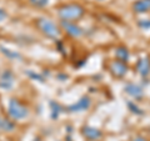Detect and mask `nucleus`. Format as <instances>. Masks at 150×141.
Returning <instances> with one entry per match:
<instances>
[{
  "label": "nucleus",
  "mask_w": 150,
  "mask_h": 141,
  "mask_svg": "<svg viewBox=\"0 0 150 141\" xmlns=\"http://www.w3.org/2000/svg\"><path fill=\"white\" fill-rule=\"evenodd\" d=\"M83 135L89 140H96V139H99L101 136V133L95 128H89V126H85V128L83 129Z\"/></svg>",
  "instance_id": "6e6552de"
},
{
  "label": "nucleus",
  "mask_w": 150,
  "mask_h": 141,
  "mask_svg": "<svg viewBox=\"0 0 150 141\" xmlns=\"http://www.w3.org/2000/svg\"><path fill=\"white\" fill-rule=\"evenodd\" d=\"M138 71L139 74H142V75H148L149 71H150V61L146 59H142L138 63Z\"/></svg>",
  "instance_id": "9d476101"
},
{
  "label": "nucleus",
  "mask_w": 150,
  "mask_h": 141,
  "mask_svg": "<svg viewBox=\"0 0 150 141\" xmlns=\"http://www.w3.org/2000/svg\"><path fill=\"white\" fill-rule=\"evenodd\" d=\"M34 141H40V140H39V139H38V137H36V139H34Z\"/></svg>",
  "instance_id": "6ab92c4d"
},
{
  "label": "nucleus",
  "mask_w": 150,
  "mask_h": 141,
  "mask_svg": "<svg viewBox=\"0 0 150 141\" xmlns=\"http://www.w3.org/2000/svg\"><path fill=\"white\" fill-rule=\"evenodd\" d=\"M14 130V124L11 121L5 120V119H0V131H6V133H10Z\"/></svg>",
  "instance_id": "f8f14e48"
},
{
  "label": "nucleus",
  "mask_w": 150,
  "mask_h": 141,
  "mask_svg": "<svg viewBox=\"0 0 150 141\" xmlns=\"http://www.w3.org/2000/svg\"><path fill=\"white\" fill-rule=\"evenodd\" d=\"M62 26L65 29V31L68 32L70 36L73 37H79L81 34H83V30L80 29L79 26H76L71 21H65V20H62Z\"/></svg>",
  "instance_id": "423d86ee"
},
{
  "label": "nucleus",
  "mask_w": 150,
  "mask_h": 141,
  "mask_svg": "<svg viewBox=\"0 0 150 141\" xmlns=\"http://www.w3.org/2000/svg\"><path fill=\"white\" fill-rule=\"evenodd\" d=\"M5 18H6V13H5V10H4V9H0V21H3Z\"/></svg>",
  "instance_id": "f3484780"
},
{
  "label": "nucleus",
  "mask_w": 150,
  "mask_h": 141,
  "mask_svg": "<svg viewBox=\"0 0 150 141\" xmlns=\"http://www.w3.org/2000/svg\"><path fill=\"white\" fill-rule=\"evenodd\" d=\"M90 105H91L90 99H89V97H81L78 102H75V104L68 106V111H70V112L85 111V110H88L89 107H90Z\"/></svg>",
  "instance_id": "20e7f679"
},
{
  "label": "nucleus",
  "mask_w": 150,
  "mask_h": 141,
  "mask_svg": "<svg viewBox=\"0 0 150 141\" xmlns=\"http://www.w3.org/2000/svg\"><path fill=\"white\" fill-rule=\"evenodd\" d=\"M134 141H145V140H143V139H135Z\"/></svg>",
  "instance_id": "a211bd4d"
},
{
  "label": "nucleus",
  "mask_w": 150,
  "mask_h": 141,
  "mask_svg": "<svg viewBox=\"0 0 150 141\" xmlns=\"http://www.w3.org/2000/svg\"><path fill=\"white\" fill-rule=\"evenodd\" d=\"M116 58H118L119 61H126L129 58V54H128V50L124 49V48H120L116 50Z\"/></svg>",
  "instance_id": "ddd939ff"
},
{
  "label": "nucleus",
  "mask_w": 150,
  "mask_h": 141,
  "mask_svg": "<svg viewBox=\"0 0 150 141\" xmlns=\"http://www.w3.org/2000/svg\"><path fill=\"white\" fill-rule=\"evenodd\" d=\"M8 114L14 120H21L28 116L29 111H28V107L23 105L20 101H18L16 99H11L10 102H9Z\"/></svg>",
  "instance_id": "7ed1b4c3"
},
{
  "label": "nucleus",
  "mask_w": 150,
  "mask_h": 141,
  "mask_svg": "<svg viewBox=\"0 0 150 141\" xmlns=\"http://www.w3.org/2000/svg\"><path fill=\"white\" fill-rule=\"evenodd\" d=\"M125 91L128 94H130L131 96H134V97H139V96L143 95L142 89H140L139 86H137V85H128L125 87Z\"/></svg>",
  "instance_id": "9b49d317"
},
{
  "label": "nucleus",
  "mask_w": 150,
  "mask_h": 141,
  "mask_svg": "<svg viewBox=\"0 0 150 141\" xmlns=\"http://www.w3.org/2000/svg\"><path fill=\"white\" fill-rule=\"evenodd\" d=\"M36 26L39 27V30L43 32L45 36L50 37V39H59L60 36V30L59 27L56 26L55 24L49 19H45V18H40L36 20Z\"/></svg>",
  "instance_id": "f03ea898"
},
{
  "label": "nucleus",
  "mask_w": 150,
  "mask_h": 141,
  "mask_svg": "<svg viewBox=\"0 0 150 141\" xmlns=\"http://www.w3.org/2000/svg\"><path fill=\"white\" fill-rule=\"evenodd\" d=\"M14 82V75L10 70H4L3 74L0 75V87L9 90L13 86Z\"/></svg>",
  "instance_id": "39448f33"
},
{
  "label": "nucleus",
  "mask_w": 150,
  "mask_h": 141,
  "mask_svg": "<svg viewBox=\"0 0 150 141\" xmlns=\"http://www.w3.org/2000/svg\"><path fill=\"white\" fill-rule=\"evenodd\" d=\"M110 69H111V71L115 76H123V75L126 73V66L124 65L123 61H119V60L112 63Z\"/></svg>",
  "instance_id": "1a4fd4ad"
},
{
  "label": "nucleus",
  "mask_w": 150,
  "mask_h": 141,
  "mask_svg": "<svg viewBox=\"0 0 150 141\" xmlns=\"http://www.w3.org/2000/svg\"><path fill=\"white\" fill-rule=\"evenodd\" d=\"M84 13H85L84 8L79 4H67V5L60 6L58 10L59 18L65 21L78 20L84 15Z\"/></svg>",
  "instance_id": "f257e3e1"
},
{
  "label": "nucleus",
  "mask_w": 150,
  "mask_h": 141,
  "mask_svg": "<svg viewBox=\"0 0 150 141\" xmlns=\"http://www.w3.org/2000/svg\"><path fill=\"white\" fill-rule=\"evenodd\" d=\"M50 105H51V107H53V117H56L58 116V112L60 111V106L56 104V102H50Z\"/></svg>",
  "instance_id": "dca6fc26"
},
{
  "label": "nucleus",
  "mask_w": 150,
  "mask_h": 141,
  "mask_svg": "<svg viewBox=\"0 0 150 141\" xmlns=\"http://www.w3.org/2000/svg\"><path fill=\"white\" fill-rule=\"evenodd\" d=\"M29 1L35 6H45L48 4V0H29Z\"/></svg>",
  "instance_id": "2eb2a0df"
},
{
  "label": "nucleus",
  "mask_w": 150,
  "mask_h": 141,
  "mask_svg": "<svg viewBox=\"0 0 150 141\" xmlns=\"http://www.w3.org/2000/svg\"><path fill=\"white\" fill-rule=\"evenodd\" d=\"M133 9L135 13H145L150 10V0H138L134 3Z\"/></svg>",
  "instance_id": "0eeeda50"
},
{
  "label": "nucleus",
  "mask_w": 150,
  "mask_h": 141,
  "mask_svg": "<svg viewBox=\"0 0 150 141\" xmlns=\"http://www.w3.org/2000/svg\"><path fill=\"white\" fill-rule=\"evenodd\" d=\"M0 49H1V53H3V54H5V55L8 56V58H10V59H20V58H21V56L19 55L18 53H14V51H10L9 49H4V48H0Z\"/></svg>",
  "instance_id": "4468645a"
}]
</instances>
